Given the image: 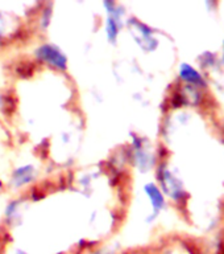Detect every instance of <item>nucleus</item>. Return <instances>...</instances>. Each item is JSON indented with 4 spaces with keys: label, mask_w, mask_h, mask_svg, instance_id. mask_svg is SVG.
Returning a JSON list of instances; mask_svg holds the SVG:
<instances>
[{
    "label": "nucleus",
    "mask_w": 224,
    "mask_h": 254,
    "mask_svg": "<svg viewBox=\"0 0 224 254\" xmlns=\"http://www.w3.org/2000/svg\"><path fill=\"white\" fill-rule=\"evenodd\" d=\"M182 77H183L186 81H191V82H198L203 85V79L201 78V75L198 74L197 71H194L190 66L182 67Z\"/></svg>",
    "instance_id": "nucleus-1"
}]
</instances>
